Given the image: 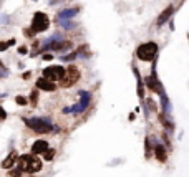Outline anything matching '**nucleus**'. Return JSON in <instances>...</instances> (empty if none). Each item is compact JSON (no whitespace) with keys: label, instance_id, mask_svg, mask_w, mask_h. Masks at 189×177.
<instances>
[{"label":"nucleus","instance_id":"1","mask_svg":"<svg viewBox=\"0 0 189 177\" xmlns=\"http://www.w3.org/2000/svg\"><path fill=\"white\" fill-rule=\"evenodd\" d=\"M42 166H43L42 161L38 157H35V154H23V156H20L17 159V167L28 174L38 172L42 169Z\"/></svg>","mask_w":189,"mask_h":177},{"label":"nucleus","instance_id":"2","mask_svg":"<svg viewBox=\"0 0 189 177\" xmlns=\"http://www.w3.org/2000/svg\"><path fill=\"white\" fill-rule=\"evenodd\" d=\"M158 55V45L154 42H146L143 45H139L136 50V57L141 61H151L154 60Z\"/></svg>","mask_w":189,"mask_h":177},{"label":"nucleus","instance_id":"3","mask_svg":"<svg viewBox=\"0 0 189 177\" xmlns=\"http://www.w3.org/2000/svg\"><path fill=\"white\" fill-rule=\"evenodd\" d=\"M23 121H25V124L30 129H33V131L38 132V134H46V132L52 131V123H48V121H45V119L35 118V119H23Z\"/></svg>","mask_w":189,"mask_h":177},{"label":"nucleus","instance_id":"4","mask_svg":"<svg viewBox=\"0 0 189 177\" xmlns=\"http://www.w3.org/2000/svg\"><path fill=\"white\" fill-rule=\"evenodd\" d=\"M48 27H50V18L46 17L43 12H37L32 20V30L35 33H40V32L48 30Z\"/></svg>","mask_w":189,"mask_h":177},{"label":"nucleus","instance_id":"5","mask_svg":"<svg viewBox=\"0 0 189 177\" xmlns=\"http://www.w3.org/2000/svg\"><path fill=\"white\" fill-rule=\"evenodd\" d=\"M78 80H80V70L72 65L70 68L65 70V74L60 81H61V86H63V88H70V86H73Z\"/></svg>","mask_w":189,"mask_h":177},{"label":"nucleus","instance_id":"6","mask_svg":"<svg viewBox=\"0 0 189 177\" xmlns=\"http://www.w3.org/2000/svg\"><path fill=\"white\" fill-rule=\"evenodd\" d=\"M144 83H146V86L153 93H158L159 96L164 94V89H163V86H161L159 80H158V76H156V66H154V65H153V71H151V74L144 78Z\"/></svg>","mask_w":189,"mask_h":177},{"label":"nucleus","instance_id":"7","mask_svg":"<svg viewBox=\"0 0 189 177\" xmlns=\"http://www.w3.org/2000/svg\"><path fill=\"white\" fill-rule=\"evenodd\" d=\"M65 74V68L60 65H52V66H46L43 70V76L48 78L50 81H60Z\"/></svg>","mask_w":189,"mask_h":177},{"label":"nucleus","instance_id":"8","mask_svg":"<svg viewBox=\"0 0 189 177\" xmlns=\"http://www.w3.org/2000/svg\"><path fill=\"white\" fill-rule=\"evenodd\" d=\"M90 101H91V94L88 91H80V101L72 108V113L73 114H80L90 106Z\"/></svg>","mask_w":189,"mask_h":177},{"label":"nucleus","instance_id":"9","mask_svg":"<svg viewBox=\"0 0 189 177\" xmlns=\"http://www.w3.org/2000/svg\"><path fill=\"white\" fill-rule=\"evenodd\" d=\"M37 88L38 89H43V91H55V83L53 81H50L48 78H38V81H37Z\"/></svg>","mask_w":189,"mask_h":177},{"label":"nucleus","instance_id":"10","mask_svg":"<svg viewBox=\"0 0 189 177\" xmlns=\"http://www.w3.org/2000/svg\"><path fill=\"white\" fill-rule=\"evenodd\" d=\"M173 13H174V7H173V5H169V7L164 8V12L159 15V17H158V22H156L158 27H161V25L166 23V22H168L169 18H171V15H173Z\"/></svg>","mask_w":189,"mask_h":177},{"label":"nucleus","instance_id":"11","mask_svg":"<svg viewBox=\"0 0 189 177\" xmlns=\"http://www.w3.org/2000/svg\"><path fill=\"white\" fill-rule=\"evenodd\" d=\"M48 149V142L40 139V141H35L32 146V154H43Z\"/></svg>","mask_w":189,"mask_h":177},{"label":"nucleus","instance_id":"12","mask_svg":"<svg viewBox=\"0 0 189 177\" xmlns=\"http://www.w3.org/2000/svg\"><path fill=\"white\" fill-rule=\"evenodd\" d=\"M17 159H18V156H17V152H12V154H8L7 157H5L4 161H2V167L4 169H12V167L17 164Z\"/></svg>","mask_w":189,"mask_h":177},{"label":"nucleus","instance_id":"13","mask_svg":"<svg viewBox=\"0 0 189 177\" xmlns=\"http://www.w3.org/2000/svg\"><path fill=\"white\" fill-rule=\"evenodd\" d=\"M154 156H156V159L159 161V162H166V157H168L166 147H164L163 144H156V147H154Z\"/></svg>","mask_w":189,"mask_h":177},{"label":"nucleus","instance_id":"14","mask_svg":"<svg viewBox=\"0 0 189 177\" xmlns=\"http://www.w3.org/2000/svg\"><path fill=\"white\" fill-rule=\"evenodd\" d=\"M78 8H65V10H61L60 13H58V17L60 18H68V20H70V18H73L75 17V15H78Z\"/></svg>","mask_w":189,"mask_h":177},{"label":"nucleus","instance_id":"15","mask_svg":"<svg viewBox=\"0 0 189 177\" xmlns=\"http://www.w3.org/2000/svg\"><path fill=\"white\" fill-rule=\"evenodd\" d=\"M133 71H134L136 80H138V94H139V98L143 99L144 98V91H143V80H141V74H139L138 68H133Z\"/></svg>","mask_w":189,"mask_h":177},{"label":"nucleus","instance_id":"16","mask_svg":"<svg viewBox=\"0 0 189 177\" xmlns=\"http://www.w3.org/2000/svg\"><path fill=\"white\" fill-rule=\"evenodd\" d=\"M60 27L65 30H70V28H75V23L68 22V18H60Z\"/></svg>","mask_w":189,"mask_h":177},{"label":"nucleus","instance_id":"17","mask_svg":"<svg viewBox=\"0 0 189 177\" xmlns=\"http://www.w3.org/2000/svg\"><path fill=\"white\" fill-rule=\"evenodd\" d=\"M161 121H163V126H166V128H168L169 131H174V124H173V121L169 119V118L161 116Z\"/></svg>","mask_w":189,"mask_h":177},{"label":"nucleus","instance_id":"18","mask_svg":"<svg viewBox=\"0 0 189 177\" xmlns=\"http://www.w3.org/2000/svg\"><path fill=\"white\" fill-rule=\"evenodd\" d=\"M43 157H45V161H52L55 157V149H46L45 152H43Z\"/></svg>","mask_w":189,"mask_h":177},{"label":"nucleus","instance_id":"19","mask_svg":"<svg viewBox=\"0 0 189 177\" xmlns=\"http://www.w3.org/2000/svg\"><path fill=\"white\" fill-rule=\"evenodd\" d=\"M13 43H15V40H13V38L8 40V42H2V43H0V51H5V50H7L8 46H12Z\"/></svg>","mask_w":189,"mask_h":177},{"label":"nucleus","instance_id":"20","mask_svg":"<svg viewBox=\"0 0 189 177\" xmlns=\"http://www.w3.org/2000/svg\"><path fill=\"white\" fill-rule=\"evenodd\" d=\"M22 176H23V170L18 169V167L13 169V170H10V174H8V177H22Z\"/></svg>","mask_w":189,"mask_h":177},{"label":"nucleus","instance_id":"21","mask_svg":"<svg viewBox=\"0 0 189 177\" xmlns=\"http://www.w3.org/2000/svg\"><path fill=\"white\" fill-rule=\"evenodd\" d=\"M78 55H80L78 51H75V53H70V55H66V57H61V60L63 61H72V60H75Z\"/></svg>","mask_w":189,"mask_h":177},{"label":"nucleus","instance_id":"22","mask_svg":"<svg viewBox=\"0 0 189 177\" xmlns=\"http://www.w3.org/2000/svg\"><path fill=\"white\" fill-rule=\"evenodd\" d=\"M15 103L20 104V106H25V104H27V99L23 98V96H17V98H15Z\"/></svg>","mask_w":189,"mask_h":177},{"label":"nucleus","instance_id":"23","mask_svg":"<svg viewBox=\"0 0 189 177\" xmlns=\"http://www.w3.org/2000/svg\"><path fill=\"white\" fill-rule=\"evenodd\" d=\"M7 74H8V71L5 70V68H2V66H0V78H5Z\"/></svg>","mask_w":189,"mask_h":177},{"label":"nucleus","instance_id":"24","mask_svg":"<svg viewBox=\"0 0 189 177\" xmlns=\"http://www.w3.org/2000/svg\"><path fill=\"white\" fill-rule=\"evenodd\" d=\"M149 151H151V147H149V138H146V157H149Z\"/></svg>","mask_w":189,"mask_h":177},{"label":"nucleus","instance_id":"25","mask_svg":"<svg viewBox=\"0 0 189 177\" xmlns=\"http://www.w3.org/2000/svg\"><path fill=\"white\" fill-rule=\"evenodd\" d=\"M5 118H7V113L4 111V108H0V121H4Z\"/></svg>","mask_w":189,"mask_h":177},{"label":"nucleus","instance_id":"26","mask_svg":"<svg viewBox=\"0 0 189 177\" xmlns=\"http://www.w3.org/2000/svg\"><path fill=\"white\" fill-rule=\"evenodd\" d=\"M7 22H8V18L5 15H0V23H7Z\"/></svg>","mask_w":189,"mask_h":177},{"label":"nucleus","instance_id":"27","mask_svg":"<svg viewBox=\"0 0 189 177\" xmlns=\"http://www.w3.org/2000/svg\"><path fill=\"white\" fill-rule=\"evenodd\" d=\"M43 58H45V60H53V55L46 53V55H43Z\"/></svg>","mask_w":189,"mask_h":177},{"label":"nucleus","instance_id":"28","mask_svg":"<svg viewBox=\"0 0 189 177\" xmlns=\"http://www.w3.org/2000/svg\"><path fill=\"white\" fill-rule=\"evenodd\" d=\"M18 53H27V48L25 46H20V48H18Z\"/></svg>","mask_w":189,"mask_h":177},{"label":"nucleus","instance_id":"29","mask_svg":"<svg viewBox=\"0 0 189 177\" xmlns=\"http://www.w3.org/2000/svg\"><path fill=\"white\" fill-rule=\"evenodd\" d=\"M32 103H33V104L37 103V93H32Z\"/></svg>","mask_w":189,"mask_h":177}]
</instances>
